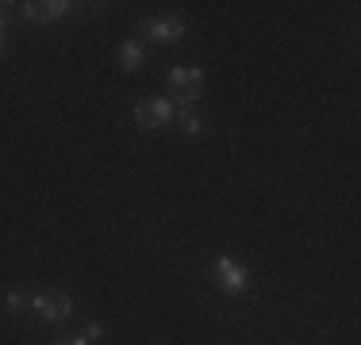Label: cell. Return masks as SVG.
Masks as SVG:
<instances>
[{
  "instance_id": "9",
  "label": "cell",
  "mask_w": 361,
  "mask_h": 345,
  "mask_svg": "<svg viewBox=\"0 0 361 345\" xmlns=\"http://www.w3.org/2000/svg\"><path fill=\"white\" fill-rule=\"evenodd\" d=\"M23 307H31V299L23 296V291H12V296H8V310H23Z\"/></svg>"
},
{
  "instance_id": "12",
  "label": "cell",
  "mask_w": 361,
  "mask_h": 345,
  "mask_svg": "<svg viewBox=\"0 0 361 345\" xmlns=\"http://www.w3.org/2000/svg\"><path fill=\"white\" fill-rule=\"evenodd\" d=\"M4 23H8V12H4V4H0V31H4Z\"/></svg>"
},
{
  "instance_id": "10",
  "label": "cell",
  "mask_w": 361,
  "mask_h": 345,
  "mask_svg": "<svg viewBox=\"0 0 361 345\" xmlns=\"http://www.w3.org/2000/svg\"><path fill=\"white\" fill-rule=\"evenodd\" d=\"M100 334H104V330H100V326H97V322H92V326H85V338H89V341H97V338H100Z\"/></svg>"
},
{
  "instance_id": "13",
  "label": "cell",
  "mask_w": 361,
  "mask_h": 345,
  "mask_svg": "<svg viewBox=\"0 0 361 345\" xmlns=\"http://www.w3.org/2000/svg\"><path fill=\"white\" fill-rule=\"evenodd\" d=\"M0 54H4V39H0Z\"/></svg>"
},
{
  "instance_id": "5",
  "label": "cell",
  "mask_w": 361,
  "mask_h": 345,
  "mask_svg": "<svg viewBox=\"0 0 361 345\" xmlns=\"http://www.w3.org/2000/svg\"><path fill=\"white\" fill-rule=\"evenodd\" d=\"M77 4L70 0H47V4H27L23 8V15H27L31 23H50V20H62V15H70Z\"/></svg>"
},
{
  "instance_id": "2",
  "label": "cell",
  "mask_w": 361,
  "mask_h": 345,
  "mask_svg": "<svg viewBox=\"0 0 361 345\" xmlns=\"http://www.w3.org/2000/svg\"><path fill=\"white\" fill-rule=\"evenodd\" d=\"M200 84H204V73L196 65H173L169 69V89H177L180 92V100H185V108L196 100V92H200Z\"/></svg>"
},
{
  "instance_id": "3",
  "label": "cell",
  "mask_w": 361,
  "mask_h": 345,
  "mask_svg": "<svg viewBox=\"0 0 361 345\" xmlns=\"http://www.w3.org/2000/svg\"><path fill=\"white\" fill-rule=\"evenodd\" d=\"M216 284L223 291H231V296H238V291L250 288V272H246L243 265H235L231 257H219L216 261Z\"/></svg>"
},
{
  "instance_id": "11",
  "label": "cell",
  "mask_w": 361,
  "mask_h": 345,
  "mask_svg": "<svg viewBox=\"0 0 361 345\" xmlns=\"http://www.w3.org/2000/svg\"><path fill=\"white\" fill-rule=\"evenodd\" d=\"M58 345H89V338H85V334H81V338H70V341H58Z\"/></svg>"
},
{
  "instance_id": "8",
  "label": "cell",
  "mask_w": 361,
  "mask_h": 345,
  "mask_svg": "<svg viewBox=\"0 0 361 345\" xmlns=\"http://www.w3.org/2000/svg\"><path fill=\"white\" fill-rule=\"evenodd\" d=\"M180 131H185V134H200L204 131V119L200 115H196V111H180Z\"/></svg>"
},
{
  "instance_id": "1",
  "label": "cell",
  "mask_w": 361,
  "mask_h": 345,
  "mask_svg": "<svg viewBox=\"0 0 361 345\" xmlns=\"http://www.w3.org/2000/svg\"><path fill=\"white\" fill-rule=\"evenodd\" d=\"M31 310H35L42 322H66L73 315V299L58 296V291H42V296L31 299Z\"/></svg>"
},
{
  "instance_id": "4",
  "label": "cell",
  "mask_w": 361,
  "mask_h": 345,
  "mask_svg": "<svg viewBox=\"0 0 361 345\" xmlns=\"http://www.w3.org/2000/svg\"><path fill=\"white\" fill-rule=\"evenodd\" d=\"M169 115H173V108H169L166 96H154V100H142L139 108H135V123L139 127H166Z\"/></svg>"
},
{
  "instance_id": "7",
  "label": "cell",
  "mask_w": 361,
  "mask_h": 345,
  "mask_svg": "<svg viewBox=\"0 0 361 345\" xmlns=\"http://www.w3.org/2000/svg\"><path fill=\"white\" fill-rule=\"evenodd\" d=\"M142 58H146V50L139 46V42H123V46H119V65L127 69V73H131V69H139L142 65Z\"/></svg>"
},
{
  "instance_id": "6",
  "label": "cell",
  "mask_w": 361,
  "mask_h": 345,
  "mask_svg": "<svg viewBox=\"0 0 361 345\" xmlns=\"http://www.w3.org/2000/svg\"><path fill=\"white\" fill-rule=\"evenodd\" d=\"M150 39H158V42H177V39H185V23L180 20H150L142 27Z\"/></svg>"
}]
</instances>
